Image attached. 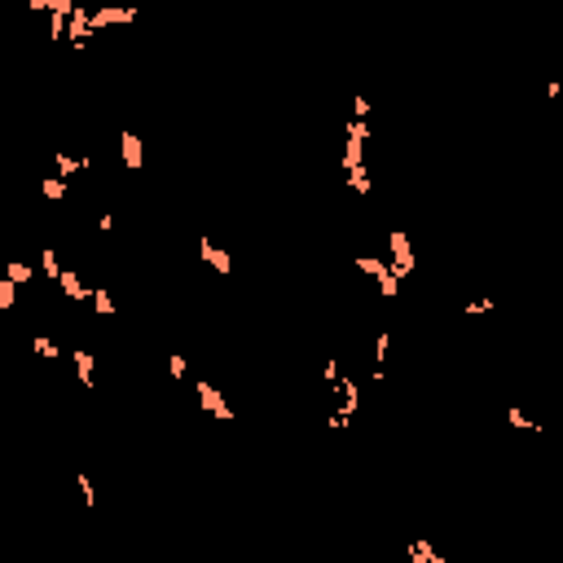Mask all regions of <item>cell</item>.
<instances>
[{
    "mask_svg": "<svg viewBox=\"0 0 563 563\" xmlns=\"http://www.w3.org/2000/svg\"><path fill=\"white\" fill-rule=\"evenodd\" d=\"M388 265L401 273V278H410L414 273V247H410V233L405 229H392L388 233Z\"/></svg>",
    "mask_w": 563,
    "mask_h": 563,
    "instance_id": "6da1fadb",
    "label": "cell"
},
{
    "mask_svg": "<svg viewBox=\"0 0 563 563\" xmlns=\"http://www.w3.org/2000/svg\"><path fill=\"white\" fill-rule=\"evenodd\" d=\"M194 392H198V405H202L207 414H216L220 423H233V405L220 397V388H211L207 379H198V383H194Z\"/></svg>",
    "mask_w": 563,
    "mask_h": 563,
    "instance_id": "7a4b0ae2",
    "label": "cell"
},
{
    "mask_svg": "<svg viewBox=\"0 0 563 563\" xmlns=\"http://www.w3.org/2000/svg\"><path fill=\"white\" fill-rule=\"evenodd\" d=\"M198 260H202V265H211L216 273H220V278H229V273H233V260H229V251H225V247H216L207 233L198 238Z\"/></svg>",
    "mask_w": 563,
    "mask_h": 563,
    "instance_id": "3957f363",
    "label": "cell"
},
{
    "mask_svg": "<svg viewBox=\"0 0 563 563\" xmlns=\"http://www.w3.org/2000/svg\"><path fill=\"white\" fill-rule=\"evenodd\" d=\"M137 18V5H97L93 9V27H124V22Z\"/></svg>",
    "mask_w": 563,
    "mask_h": 563,
    "instance_id": "277c9868",
    "label": "cell"
},
{
    "mask_svg": "<svg viewBox=\"0 0 563 563\" xmlns=\"http://www.w3.org/2000/svg\"><path fill=\"white\" fill-rule=\"evenodd\" d=\"M88 167H93L88 154H66V150H57V154H53V172L62 176V181H75V176H79V172H88Z\"/></svg>",
    "mask_w": 563,
    "mask_h": 563,
    "instance_id": "5b68a950",
    "label": "cell"
},
{
    "mask_svg": "<svg viewBox=\"0 0 563 563\" xmlns=\"http://www.w3.org/2000/svg\"><path fill=\"white\" fill-rule=\"evenodd\" d=\"M57 291H62L66 299H75V304H88V299H93V286L84 282L75 269H62V278H57Z\"/></svg>",
    "mask_w": 563,
    "mask_h": 563,
    "instance_id": "8992f818",
    "label": "cell"
},
{
    "mask_svg": "<svg viewBox=\"0 0 563 563\" xmlns=\"http://www.w3.org/2000/svg\"><path fill=\"white\" fill-rule=\"evenodd\" d=\"M119 154H124V167H128V172H141V159H146V154H141V137L133 133V128H124V133H119Z\"/></svg>",
    "mask_w": 563,
    "mask_h": 563,
    "instance_id": "52a82bcc",
    "label": "cell"
},
{
    "mask_svg": "<svg viewBox=\"0 0 563 563\" xmlns=\"http://www.w3.org/2000/svg\"><path fill=\"white\" fill-rule=\"evenodd\" d=\"M374 282H379V295H383V299H397V295H401V273L392 269V265H383V269L374 273Z\"/></svg>",
    "mask_w": 563,
    "mask_h": 563,
    "instance_id": "ba28073f",
    "label": "cell"
},
{
    "mask_svg": "<svg viewBox=\"0 0 563 563\" xmlns=\"http://www.w3.org/2000/svg\"><path fill=\"white\" fill-rule=\"evenodd\" d=\"M40 273H44V282H57V278H62V260H57V247H40Z\"/></svg>",
    "mask_w": 563,
    "mask_h": 563,
    "instance_id": "9c48e42d",
    "label": "cell"
},
{
    "mask_svg": "<svg viewBox=\"0 0 563 563\" xmlns=\"http://www.w3.org/2000/svg\"><path fill=\"white\" fill-rule=\"evenodd\" d=\"M405 550H410V559H414V563H449V559L440 555V550L431 546V542H410Z\"/></svg>",
    "mask_w": 563,
    "mask_h": 563,
    "instance_id": "30bf717a",
    "label": "cell"
},
{
    "mask_svg": "<svg viewBox=\"0 0 563 563\" xmlns=\"http://www.w3.org/2000/svg\"><path fill=\"white\" fill-rule=\"evenodd\" d=\"M70 365H75V374H79L84 388H93V365H97V361H93V352L75 348V352H70Z\"/></svg>",
    "mask_w": 563,
    "mask_h": 563,
    "instance_id": "8fae6325",
    "label": "cell"
},
{
    "mask_svg": "<svg viewBox=\"0 0 563 563\" xmlns=\"http://www.w3.org/2000/svg\"><path fill=\"white\" fill-rule=\"evenodd\" d=\"M66 189H70V181H62L57 172H53V176H40V194L49 198V202H62V198H66Z\"/></svg>",
    "mask_w": 563,
    "mask_h": 563,
    "instance_id": "7c38bea8",
    "label": "cell"
},
{
    "mask_svg": "<svg viewBox=\"0 0 563 563\" xmlns=\"http://www.w3.org/2000/svg\"><path fill=\"white\" fill-rule=\"evenodd\" d=\"M506 423H510L515 431H546L542 423H533V418H528V414H524V410H519V405H506Z\"/></svg>",
    "mask_w": 563,
    "mask_h": 563,
    "instance_id": "4fadbf2b",
    "label": "cell"
},
{
    "mask_svg": "<svg viewBox=\"0 0 563 563\" xmlns=\"http://www.w3.org/2000/svg\"><path fill=\"white\" fill-rule=\"evenodd\" d=\"M93 313L97 317H115V299H111V291H106V286H93Z\"/></svg>",
    "mask_w": 563,
    "mask_h": 563,
    "instance_id": "5bb4252c",
    "label": "cell"
},
{
    "mask_svg": "<svg viewBox=\"0 0 563 563\" xmlns=\"http://www.w3.org/2000/svg\"><path fill=\"white\" fill-rule=\"evenodd\" d=\"M5 273H9V278H14L18 286H22V282H35V265H27V260H9Z\"/></svg>",
    "mask_w": 563,
    "mask_h": 563,
    "instance_id": "9a60e30c",
    "label": "cell"
},
{
    "mask_svg": "<svg viewBox=\"0 0 563 563\" xmlns=\"http://www.w3.org/2000/svg\"><path fill=\"white\" fill-rule=\"evenodd\" d=\"M348 185H352V189H356L361 198H370V189H374V185H370V172H365V163H361V167H348Z\"/></svg>",
    "mask_w": 563,
    "mask_h": 563,
    "instance_id": "2e32d148",
    "label": "cell"
},
{
    "mask_svg": "<svg viewBox=\"0 0 563 563\" xmlns=\"http://www.w3.org/2000/svg\"><path fill=\"white\" fill-rule=\"evenodd\" d=\"M14 299H18V282L5 273V278H0V313H9V308H14Z\"/></svg>",
    "mask_w": 563,
    "mask_h": 563,
    "instance_id": "e0dca14e",
    "label": "cell"
},
{
    "mask_svg": "<svg viewBox=\"0 0 563 563\" xmlns=\"http://www.w3.org/2000/svg\"><path fill=\"white\" fill-rule=\"evenodd\" d=\"M75 484H79V502L93 510V506H97V488H93V480H88L84 471H75Z\"/></svg>",
    "mask_w": 563,
    "mask_h": 563,
    "instance_id": "ac0fdd59",
    "label": "cell"
},
{
    "mask_svg": "<svg viewBox=\"0 0 563 563\" xmlns=\"http://www.w3.org/2000/svg\"><path fill=\"white\" fill-rule=\"evenodd\" d=\"M167 374H172L176 383H185V379H189V361H185L181 352H167Z\"/></svg>",
    "mask_w": 563,
    "mask_h": 563,
    "instance_id": "d6986e66",
    "label": "cell"
},
{
    "mask_svg": "<svg viewBox=\"0 0 563 563\" xmlns=\"http://www.w3.org/2000/svg\"><path fill=\"white\" fill-rule=\"evenodd\" d=\"M35 352H40L44 361H62V348H57L49 334H35Z\"/></svg>",
    "mask_w": 563,
    "mask_h": 563,
    "instance_id": "ffe728a7",
    "label": "cell"
},
{
    "mask_svg": "<svg viewBox=\"0 0 563 563\" xmlns=\"http://www.w3.org/2000/svg\"><path fill=\"white\" fill-rule=\"evenodd\" d=\"M383 265H388V260H379V256H356V269H361V273H370V278H374V273H379Z\"/></svg>",
    "mask_w": 563,
    "mask_h": 563,
    "instance_id": "44dd1931",
    "label": "cell"
},
{
    "mask_svg": "<svg viewBox=\"0 0 563 563\" xmlns=\"http://www.w3.org/2000/svg\"><path fill=\"white\" fill-rule=\"evenodd\" d=\"M352 119H370V97H365V93H356V97H352Z\"/></svg>",
    "mask_w": 563,
    "mask_h": 563,
    "instance_id": "7402d4cb",
    "label": "cell"
},
{
    "mask_svg": "<svg viewBox=\"0 0 563 563\" xmlns=\"http://www.w3.org/2000/svg\"><path fill=\"white\" fill-rule=\"evenodd\" d=\"M466 317H475V313H493V299H471V304L462 308Z\"/></svg>",
    "mask_w": 563,
    "mask_h": 563,
    "instance_id": "603a6c76",
    "label": "cell"
},
{
    "mask_svg": "<svg viewBox=\"0 0 563 563\" xmlns=\"http://www.w3.org/2000/svg\"><path fill=\"white\" fill-rule=\"evenodd\" d=\"M97 233H115V216H111V211L97 216Z\"/></svg>",
    "mask_w": 563,
    "mask_h": 563,
    "instance_id": "cb8c5ba5",
    "label": "cell"
},
{
    "mask_svg": "<svg viewBox=\"0 0 563 563\" xmlns=\"http://www.w3.org/2000/svg\"><path fill=\"white\" fill-rule=\"evenodd\" d=\"M546 97H550V102L563 97V79H550V84H546Z\"/></svg>",
    "mask_w": 563,
    "mask_h": 563,
    "instance_id": "d4e9b609",
    "label": "cell"
}]
</instances>
